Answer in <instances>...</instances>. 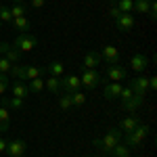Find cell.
I'll return each mask as SVG.
<instances>
[{"mask_svg": "<svg viewBox=\"0 0 157 157\" xmlns=\"http://www.w3.org/2000/svg\"><path fill=\"white\" fill-rule=\"evenodd\" d=\"M115 6H117L121 13H132L134 0H117V2H115Z\"/></svg>", "mask_w": 157, "mask_h": 157, "instance_id": "obj_27", "label": "cell"}, {"mask_svg": "<svg viewBox=\"0 0 157 157\" xmlns=\"http://www.w3.org/2000/svg\"><path fill=\"white\" fill-rule=\"evenodd\" d=\"M82 86H86L88 90H94L98 84H101V75H98L94 69H84V73H82Z\"/></svg>", "mask_w": 157, "mask_h": 157, "instance_id": "obj_4", "label": "cell"}, {"mask_svg": "<svg viewBox=\"0 0 157 157\" xmlns=\"http://www.w3.org/2000/svg\"><path fill=\"white\" fill-rule=\"evenodd\" d=\"M11 67H13V63H9L4 57H0V73H9Z\"/></svg>", "mask_w": 157, "mask_h": 157, "instance_id": "obj_32", "label": "cell"}, {"mask_svg": "<svg viewBox=\"0 0 157 157\" xmlns=\"http://www.w3.org/2000/svg\"><path fill=\"white\" fill-rule=\"evenodd\" d=\"M0 57H2V55H0Z\"/></svg>", "mask_w": 157, "mask_h": 157, "instance_id": "obj_41", "label": "cell"}, {"mask_svg": "<svg viewBox=\"0 0 157 157\" xmlns=\"http://www.w3.org/2000/svg\"><path fill=\"white\" fill-rule=\"evenodd\" d=\"M44 86H46V90L52 92V94H61V78H57V75H50L48 80L44 82Z\"/></svg>", "mask_w": 157, "mask_h": 157, "instance_id": "obj_16", "label": "cell"}, {"mask_svg": "<svg viewBox=\"0 0 157 157\" xmlns=\"http://www.w3.org/2000/svg\"><path fill=\"white\" fill-rule=\"evenodd\" d=\"M115 25H117V29H120V32L126 34V32H130V29L134 27V17L130 15V13H121L120 17L115 19Z\"/></svg>", "mask_w": 157, "mask_h": 157, "instance_id": "obj_8", "label": "cell"}, {"mask_svg": "<svg viewBox=\"0 0 157 157\" xmlns=\"http://www.w3.org/2000/svg\"><path fill=\"white\" fill-rule=\"evenodd\" d=\"M32 6L34 9H42L44 6V0H32Z\"/></svg>", "mask_w": 157, "mask_h": 157, "instance_id": "obj_37", "label": "cell"}, {"mask_svg": "<svg viewBox=\"0 0 157 157\" xmlns=\"http://www.w3.org/2000/svg\"><path fill=\"white\" fill-rule=\"evenodd\" d=\"M4 59L9 61V63H13V65H15V63H19V61H21V52H19L17 48H13V46H11V48L4 52Z\"/></svg>", "mask_w": 157, "mask_h": 157, "instance_id": "obj_24", "label": "cell"}, {"mask_svg": "<svg viewBox=\"0 0 157 157\" xmlns=\"http://www.w3.org/2000/svg\"><path fill=\"white\" fill-rule=\"evenodd\" d=\"M13 27L19 29L21 34H25V32L29 29V19H27L25 15H23V17H15V19H13Z\"/></svg>", "mask_w": 157, "mask_h": 157, "instance_id": "obj_20", "label": "cell"}, {"mask_svg": "<svg viewBox=\"0 0 157 157\" xmlns=\"http://www.w3.org/2000/svg\"><path fill=\"white\" fill-rule=\"evenodd\" d=\"M101 59L107 65H115V63H120V52H117L115 46H105L103 52H101Z\"/></svg>", "mask_w": 157, "mask_h": 157, "instance_id": "obj_11", "label": "cell"}, {"mask_svg": "<svg viewBox=\"0 0 157 157\" xmlns=\"http://www.w3.org/2000/svg\"><path fill=\"white\" fill-rule=\"evenodd\" d=\"M121 134L124 132H121L120 128H111L103 138H94V145H97L103 153H111V149L121 140Z\"/></svg>", "mask_w": 157, "mask_h": 157, "instance_id": "obj_1", "label": "cell"}, {"mask_svg": "<svg viewBox=\"0 0 157 157\" xmlns=\"http://www.w3.org/2000/svg\"><path fill=\"white\" fill-rule=\"evenodd\" d=\"M126 75H128V71L121 67V65H107V78L111 80V82H120V80H126Z\"/></svg>", "mask_w": 157, "mask_h": 157, "instance_id": "obj_10", "label": "cell"}, {"mask_svg": "<svg viewBox=\"0 0 157 157\" xmlns=\"http://www.w3.org/2000/svg\"><path fill=\"white\" fill-rule=\"evenodd\" d=\"M2 107L4 109H21L23 107V98H17V97H13V98H2Z\"/></svg>", "mask_w": 157, "mask_h": 157, "instance_id": "obj_21", "label": "cell"}, {"mask_svg": "<svg viewBox=\"0 0 157 157\" xmlns=\"http://www.w3.org/2000/svg\"><path fill=\"white\" fill-rule=\"evenodd\" d=\"M130 88H132L134 94H145L147 90H149V78H145V75H138V78L130 80Z\"/></svg>", "mask_w": 157, "mask_h": 157, "instance_id": "obj_9", "label": "cell"}, {"mask_svg": "<svg viewBox=\"0 0 157 157\" xmlns=\"http://www.w3.org/2000/svg\"><path fill=\"white\" fill-rule=\"evenodd\" d=\"M44 69H46L50 75H57V78H61V75H63V71H65V65H63L61 61H52V63H48Z\"/></svg>", "mask_w": 157, "mask_h": 157, "instance_id": "obj_18", "label": "cell"}, {"mask_svg": "<svg viewBox=\"0 0 157 157\" xmlns=\"http://www.w3.org/2000/svg\"><path fill=\"white\" fill-rule=\"evenodd\" d=\"M4 149H6V140L0 138V153H4Z\"/></svg>", "mask_w": 157, "mask_h": 157, "instance_id": "obj_38", "label": "cell"}, {"mask_svg": "<svg viewBox=\"0 0 157 157\" xmlns=\"http://www.w3.org/2000/svg\"><path fill=\"white\" fill-rule=\"evenodd\" d=\"M59 107L65 109V111H67V109H71V107H73V105H71V94L63 92V94L59 97Z\"/></svg>", "mask_w": 157, "mask_h": 157, "instance_id": "obj_29", "label": "cell"}, {"mask_svg": "<svg viewBox=\"0 0 157 157\" xmlns=\"http://www.w3.org/2000/svg\"><path fill=\"white\" fill-rule=\"evenodd\" d=\"M80 86H82V82L78 80V75H65V78H61V90L67 92V94L80 90Z\"/></svg>", "mask_w": 157, "mask_h": 157, "instance_id": "obj_5", "label": "cell"}, {"mask_svg": "<svg viewBox=\"0 0 157 157\" xmlns=\"http://www.w3.org/2000/svg\"><path fill=\"white\" fill-rule=\"evenodd\" d=\"M0 27H2V23H0Z\"/></svg>", "mask_w": 157, "mask_h": 157, "instance_id": "obj_40", "label": "cell"}, {"mask_svg": "<svg viewBox=\"0 0 157 157\" xmlns=\"http://www.w3.org/2000/svg\"><path fill=\"white\" fill-rule=\"evenodd\" d=\"M27 94H29V90H27V84H23L21 80H15V82H13V97L25 98Z\"/></svg>", "mask_w": 157, "mask_h": 157, "instance_id": "obj_15", "label": "cell"}, {"mask_svg": "<svg viewBox=\"0 0 157 157\" xmlns=\"http://www.w3.org/2000/svg\"><path fill=\"white\" fill-rule=\"evenodd\" d=\"M109 155H111V157H130V147L126 145V143H124V145L117 143V145L111 149V153H109Z\"/></svg>", "mask_w": 157, "mask_h": 157, "instance_id": "obj_19", "label": "cell"}, {"mask_svg": "<svg viewBox=\"0 0 157 157\" xmlns=\"http://www.w3.org/2000/svg\"><path fill=\"white\" fill-rule=\"evenodd\" d=\"M149 130H151V128H149L147 124H138L132 132L126 134V145H128V147H140V145H143V140L149 136Z\"/></svg>", "mask_w": 157, "mask_h": 157, "instance_id": "obj_2", "label": "cell"}, {"mask_svg": "<svg viewBox=\"0 0 157 157\" xmlns=\"http://www.w3.org/2000/svg\"><path fill=\"white\" fill-rule=\"evenodd\" d=\"M120 15H121V11L115 6V4H111V6H109V17H111V19H117Z\"/></svg>", "mask_w": 157, "mask_h": 157, "instance_id": "obj_33", "label": "cell"}, {"mask_svg": "<svg viewBox=\"0 0 157 157\" xmlns=\"http://www.w3.org/2000/svg\"><path fill=\"white\" fill-rule=\"evenodd\" d=\"M132 94H134V92H132V88L128 86V88H121V94H120V98H121V101H126V98H130Z\"/></svg>", "mask_w": 157, "mask_h": 157, "instance_id": "obj_34", "label": "cell"}, {"mask_svg": "<svg viewBox=\"0 0 157 157\" xmlns=\"http://www.w3.org/2000/svg\"><path fill=\"white\" fill-rule=\"evenodd\" d=\"M27 90H29V92H42V90H44V80H42V78L29 80V84H27Z\"/></svg>", "mask_w": 157, "mask_h": 157, "instance_id": "obj_25", "label": "cell"}, {"mask_svg": "<svg viewBox=\"0 0 157 157\" xmlns=\"http://www.w3.org/2000/svg\"><path fill=\"white\" fill-rule=\"evenodd\" d=\"M121 88H124V86H121L120 82H109V84L105 86V90H103V97L107 98V101H115V98H120Z\"/></svg>", "mask_w": 157, "mask_h": 157, "instance_id": "obj_12", "label": "cell"}, {"mask_svg": "<svg viewBox=\"0 0 157 157\" xmlns=\"http://www.w3.org/2000/svg\"><path fill=\"white\" fill-rule=\"evenodd\" d=\"M13 21V15L9 6H0V23H11Z\"/></svg>", "mask_w": 157, "mask_h": 157, "instance_id": "obj_30", "label": "cell"}, {"mask_svg": "<svg viewBox=\"0 0 157 157\" xmlns=\"http://www.w3.org/2000/svg\"><path fill=\"white\" fill-rule=\"evenodd\" d=\"M25 13H27V6H25L23 2H19V4L11 6V15H13V19H15V17H23Z\"/></svg>", "mask_w": 157, "mask_h": 157, "instance_id": "obj_28", "label": "cell"}, {"mask_svg": "<svg viewBox=\"0 0 157 157\" xmlns=\"http://www.w3.org/2000/svg\"><path fill=\"white\" fill-rule=\"evenodd\" d=\"M84 103H86V94H84V92H80V90L71 92V105H73V107H82Z\"/></svg>", "mask_w": 157, "mask_h": 157, "instance_id": "obj_26", "label": "cell"}, {"mask_svg": "<svg viewBox=\"0 0 157 157\" xmlns=\"http://www.w3.org/2000/svg\"><path fill=\"white\" fill-rule=\"evenodd\" d=\"M136 126H138V120H136V117H126V120H121V124H120V130L121 132H132L134 128H136Z\"/></svg>", "mask_w": 157, "mask_h": 157, "instance_id": "obj_22", "label": "cell"}, {"mask_svg": "<svg viewBox=\"0 0 157 157\" xmlns=\"http://www.w3.org/2000/svg\"><path fill=\"white\" fill-rule=\"evenodd\" d=\"M9 48H11V44H9V42H0V55H4Z\"/></svg>", "mask_w": 157, "mask_h": 157, "instance_id": "obj_35", "label": "cell"}, {"mask_svg": "<svg viewBox=\"0 0 157 157\" xmlns=\"http://www.w3.org/2000/svg\"><path fill=\"white\" fill-rule=\"evenodd\" d=\"M157 88V78H149V90H155Z\"/></svg>", "mask_w": 157, "mask_h": 157, "instance_id": "obj_36", "label": "cell"}, {"mask_svg": "<svg viewBox=\"0 0 157 157\" xmlns=\"http://www.w3.org/2000/svg\"><path fill=\"white\" fill-rule=\"evenodd\" d=\"M149 9H151V0H134V9L132 11L136 13H143V15H149Z\"/></svg>", "mask_w": 157, "mask_h": 157, "instance_id": "obj_23", "label": "cell"}, {"mask_svg": "<svg viewBox=\"0 0 157 157\" xmlns=\"http://www.w3.org/2000/svg\"><path fill=\"white\" fill-rule=\"evenodd\" d=\"M101 63H103V59H101V52H98V50H88L84 55V61H82L84 69H94Z\"/></svg>", "mask_w": 157, "mask_h": 157, "instance_id": "obj_7", "label": "cell"}, {"mask_svg": "<svg viewBox=\"0 0 157 157\" xmlns=\"http://www.w3.org/2000/svg\"><path fill=\"white\" fill-rule=\"evenodd\" d=\"M25 140H11V143H6V149H4V153L9 157H21L25 153Z\"/></svg>", "mask_w": 157, "mask_h": 157, "instance_id": "obj_6", "label": "cell"}, {"mask_svg": "<svg viewBox=\"0 0 157 157\" xmlns=\"http://www.w3.org/2000/svg\"><path fill=\"white\" fill-rule=\"evenodd\" d=\"M143 103H145V94H132L130 98L121 101V107L126 109V111H136V109H140Z\"/></svg>", "mask_w": 157, "mask_h": 157, "instance_id": "obj_13", "label": "cell"}, {"mask_svg": "<svg viewBox=\"0 0 157 157\" xmlns=\"http://www.w3.org/2000/svg\"><path fill=\"white\" fill-rule=\"evenodd\" d=\"M9 126H11V111L0 107V132H9Z\"/></svg>", "mask_w": 157, "mask_h": 157, "instance_id": "obj_17", "label": "cell"}, {"mask_svg": "<svg viewBox=\"0 0 157 157\" xmlns=\"http://www.w3.org/2000/svg\"><path fill=\"white\" fill-rule=\"evenodd\" d=\"M147 65H149V59H147L143 52H136L132 57V61H130V67H132L134 71H145Z\"/></svg>", "mask_w": 157, "mask_h": 157, "instance_id": "obj_14", "label": "cell"}, {"mask_svg": "<svg viewBox=\"0 0 157 157\" xmlns=\"http://www.w3.org/2000/svg\"><path fill=\"white\" fill-rule=\"evenodd\" d=\"M13 2H17V4H19V2H23V0H13Z\"/></svg>", "mask_w": 157, "mask_h": 157, "instance_id": "obj_39", "label": "cell"}, {"mask_svg": "<svg viewBox=\"0 0 157 157\" xmlns=\"http://www.w3.org/2000/svg\"><path fill=\"white\" fill-rule=\"evenodd\" d=\"M9 84H11V75H9V73H0V94L6 92Z\"/></svg>", "mask_w": 157, "mask_h": 157, "instance_id": "obj_31", "label": "cell"}, {"mask_svg": "<svg viewBox=\"0 0 157 157\" xmlns=\"http://www.w3.org/2000/svg\"><path fill=\"white\" fill-rule=\"evenodd\" d=\"M36 44H38V38L34 34H29V32H25V34H19L15 38L13 48H17L19 52H29V50L36 48Z\"/></svg>", "mask_w": 157, "mask_h": 157, "instance_id": "obj_3", "label": "cell"}]
</instances>
